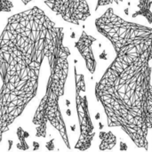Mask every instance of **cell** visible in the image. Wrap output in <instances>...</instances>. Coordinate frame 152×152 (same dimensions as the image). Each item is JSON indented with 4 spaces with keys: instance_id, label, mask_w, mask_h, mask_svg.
I'll return each mask as SVG.
<instances>
[{
    "instance_id": "cell-15",
    "label": "cell",
    "mask_w": 152,
    "mask_h": 152,
    "mask_svg": "<svg viewBox=\"0 0 152 152\" xmlns=\"http://www.w3.org/2000/svg\"><path fill=\"white\" fill-rule=\"evenodd\" d=\"M8 142H9V144H10V146H9V150H10V149H11V147H12V141H9Z\"/></svg>"
},
{
    "instance_id": "cell-4",
    "label": "cell",
    "mask_w": 152,
    "mask_h": 152,
    "mask_svg": "<svg viewBox=\"0 0 152 152\" xmlns=\"http://www.w3.org/2000/svg\"><path fill=\"white\" fill-rule=\"evenodd\" d=\"M75 76V101L76 109L79 124V138L75 145V149L78 151H87L95 136L94 126L93 124L88 100L86 94V82L83 74L78 73L77 67H74Z\"/></svg>"
},
{
    "instance_id": "cell-10",
    "label": "cell",
    "mask_w": 152,
    "mask_h": 152,
    "mask_svg": "<svg viewBox=\"0 0 152 152\" xmlns=\"http://www.w3.org/2000/svg\"><path fill=\"white\" fill-rule=\"evenodd\" d=\"M13 8V4L10 0H0V12H9Z\"/></svg>"
},
{
    "instance_id": "cell-12",
    "label": "cell",
    "mask_w": 152,
    "mask_h": 152,
    "mask_svg": "<svg viewBox=\"0 0 152 152\" xmlns=\"http://www.w3.org/2000/svg\"><path fill=\"white\" fill-rule=\"evenodd\" d=\"M53 142H54V139H52L51 141L47 142H46V149L48 151H53L54 150V145H53Z\"/></svg>"
},
{
    "instance_id": "cell-1",
    "label": "cell",
    "mask_w": 152,
    "mask_h": 152,
    "mask_svg": "<svg viewBox=\"0 0 152 152\" xmlns=\"http://www.w3.org/2000/svg\"><path fill=\"white\" fill-rule=\"evenodd\" d=\"M94 24L116 53L95 84V97L104 109L108 126L121 128L137 148L148 151L152 129V26L124 20L110 7Z\"/></svg>"
},
{
    "instance_id": "cell-11",
    "label": "cell",
    "mask_w": 152,
    "mask_h": 152,
    "mask_svg": "<svg viewBox=\"0 0 152 152\" xmlns=\"http://www.w3.org/2000/svg\"><path fill=\"white\" fill-rule=\"evenodd\" d=\"M124 1H125V0H98V1H97V4H96L95 9L98 10V9L101 8V7H104V6H107V5L113 4H119L120 3H122V2H124Z\"/></svg>"
},
{
    "instance_id": "cell-2",
    "label": "cell",
    "mask_w": 152,
    "mask_h": 152,
    "mask_svg": "<svg viewBox=\"0 0 152 152\" xmlns=\"http://www.w3.org/2000/svg\"><path fill=\"white\" fill-rule=\"evenodd\" d=\"M63 41V28L37 6L8 18L0 35V143L37 95L45 59Z\"/></svg>"
},
{
    "instance_id": "cell-7",
    "label": "cell",
    "mask_w": 152,
    "mask_h": 152,
    "mask_svg": "<svg viewBox=\"0 0 152 152\" xmlns=\"http://www.w3.org/2000/svg\"><path fill=\"white\" fill-rule=\"evenodd\" d=\"M100 150L101 151H111L117 144V137L112 132H100Z\"/></svg>"
},
{
    "instance_id": "cell-3",
    "label": "cell",
    "mask_w": 152,
    "mask_h": 152,
    "mask_svg": "<svg viewBox=\"0 0 152 152\" xmlns=\"http://www.w3.org/2000/svg\"><path fill=\"white\" fill-rule=\"evenodd\" d=\"M69 49L64 43L59 45L47 57L50 75L45 93L34 114L32 123L36 127V137L45 138L47 124L50 123L60 134L63 142L70 149L67 127L60 108V99L64 95L65 84L69 73Z\"/></svg>"
},
{
    "instance_id": "cell-5",
    "label": "cell",
    "mask_w": 152,
    "mask_h": 152,
    "mask_svg": "<svg viewBox=\"0 0 152 152\" xmlns=\"http://www.w3.org/2000/svg\"><path fill=\"white\" fill-rule=\"evenodd\" d=\"M45 4L65 21L79 25L91 16L86 0H45Z\"/></svg>"
},
{
    "instance_id": "cell-8",
    "label": "cell",
    "mask_w": 152,
    "mask_h": 152,
    "mask_svg": "<svg viewBox=\"0 0 152 152\" xmlns=\"http://www.w3.org/2000/svg\"><path fill=\"white\" fill-rule=\"evenodd\" d=\"M151 0H140L139 4L137 5L139 10L133 14V17L135 18L137 16L142 15L144 18L147 19V20L149 21L150 24H152V12L151 10Z\"/></svg>"
},
{
    "instance_id": "cell-9",
    "label": "cell",
    "mask_w": 152,
    "mask_h": 152,
    "mask_svg": "<svg viewBox=\"0 0 152 152\" xmlns=\"http://www.w3.org/2000/svg\"><path fill=\"white\" fill-rule=\"evenodd\" d=\"M16 134L19 140V142L17 143V148L21 151H28L29 149L28 144L26 142V139L29 137V134L26 132L21 126H19L16 131Z\"/></svg>"
},
{
    "instance_id": "cell-14",
    "label": "cell",
    "mask_w": 152,
    "mask_h": 152,
    "mask_svg": "<svg viewBox=\"0 0 152 152\" xmlns=\"http://www.w3.org/2000/svg\"><path fill=\"white\" fill-rule=\"evenodd\" d=\"M22 3H23V4H25V5H27L29 2H31V1H33V0H20Z\"/></svg>"
},
{
    "instance_id": "cell-6",
    "label": "cell",
    "mask_w": 152,
    "mask_h": 152,
    "mask_svg": "<svg viewBox=\"0 0 152 152\" xmlns=\"http://www.w3.org/2000/svg\"><path fill=\"white\" fill-rule=\"evenodd\" d=\"M97 39L88 35L85 30L82 31L78 40L75 43V47L77 49L80 55L83 57L86 67L91 74H94L96 70V60L93 52V45Z\"/></svg>"
},
{
    "instance_id": "cell-13",
    "label": "cell",
    "mask_w": 152,
    "mask_h": 152,
    "mask_svg": "<svg viewBox=\"0 0 152 152\" xmlns=\"http://www.w3.org/2000/svg\"><path fill=\"white\" fill-rule=\"evenodd\" d=\"M39 149V143L37 142H33V150L37 151Z\"/></svg>"
}]
</instances>
